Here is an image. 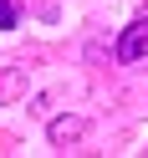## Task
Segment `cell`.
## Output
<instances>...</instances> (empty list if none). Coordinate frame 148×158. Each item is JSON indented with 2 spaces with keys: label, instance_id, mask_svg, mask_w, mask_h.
<instances>
[{
  "label": "cell",
  "instance_id": "cell-1",
  "mask_svg": "<svg viewBox=\"0 0 148 158\" xmlns=\"http://www.w3.org/2000/svg\"><path fill=\"white\" fill-rule=\"evenodd\" d=\"M46 138H51L56 148H72V143H82V138H87V117H77V112H66V117H51Z\"/></svg>",
  "mask_w": 148,
  "mask_h": 158
},
{
  "label": "cell",
  "instance_id": "cell-2",
  "mask_svg": "<svg viewBox=\"0 0 148 158\" xmlns=\"http://www.w3.org/2000/svg\"><path fill=\"white\" fill-rule=\"evenodd\" d=\"M143 56H148V15L133 21L123 31V41H117V61H143Z\"/></svg>",
  "mask_w": 148,
  "mask_h": 158
},
{
  "label": "cell",
  "instance_id": "cell-3",
  "mask_svg": "<svg viewBox=\"0 0 148 158\" xmlns=\"http://www.w3.org/2000/svg\"><path fill=\"white\" fill-rule=\"evenodd\" d=\"M21 26V5L15 0H0V31H15Z\"/></svg>",
  "mask_w": 148,
  "mask_h": 158
}]
</instances>
